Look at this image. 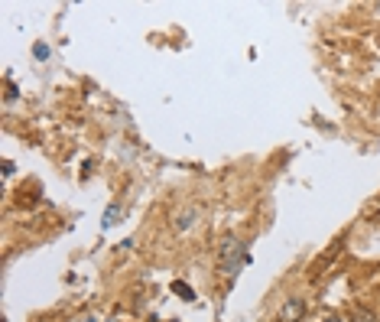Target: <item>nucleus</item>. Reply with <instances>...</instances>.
Instances as JSON below:
<instances>
[{"label":"nucleus","instance_id":"nucleus-7","mask_svg":"<svg viewBox=\"0 0 380 322\" xmlns=\"http://www.w3.org/2000/svg\"><path fill=\"white\" fill-rule=\"evenodd\" d=\"M33 55H36V59H46V55H49V46H46V43H36Z\"/></svg>","mask_w":380,"mask_h":322},{"label":"nucleus","instance_id":"nucleus-3","mask_svg":"<svg viewBox=\"0 0 380 322\" xmlns=\"http://www.w3.org/2000/svg\"><path fill=\"white\" fill-rule=\"evenodd\" d=\"M172 293H176V296H182V300H195V290H192L189 283H182V280H176V283H172Z\"/></svg>","mask_w":380,"mask_h":322},{"label":"nucleus","instance_id":"nucleus-8","mask_svg":"<svg viewBox=\"0 0 380 322\" xmlns=\"http://www.w3.org/2000/svg\"><path fill=\"white\" fill-rule=\"evenodd\" d=\"M322 322H341V319H338V316H325V319H322Z\"/></svg>","mask_w":380,"mask_h":322},{"label":"nucleus","instance_id":"nucleus-1","mask_svg":"<svg viewBox=\"0 0 380 322\" xmlns=\"http://www.w3.org/2000/svg\"><path fill=\"white\" fill-rule=\"evenodd\" d=\"M241 260H247V258H244L241 241H237V238H224V244H221V267L224 270L231 267V274H234V267H237Z\"/></svg>","mask_w":380,"mask_h":322},{"label":"nucleus","instance_id":"nucleus-2","mask_svg":"<svg viewBox=\"0 0 380 322\" xmlns=\"http://www.w3.org/2000/svg\"><path fill=\"white\" fill-rule=\"evenodd\" d=\"M302 312H306V303H302V300H286L283 312H280V319H283V322H296Z\"/></svg>","mask_w":380,"mask_h":322},{"label":"nucleus","instance_id":"nucleus-6","mask_svg":"<svg viewBox=\"0 0 380 322\" xmlns=\"http://www.w3.org/2000/svg\"><path fill=\"white\" fill-rule=\"evenodd\" d=\"M354 322H377V319H374L368 310H354Z\"/></svg>","mask_w":380,"mask_h":322},{"label":"nucleus","instance_id":"nucleus-4","mask_svg":"<svg viewBox=\"0 0 380 322\" xmlns=\"http://www.w3.org/2000/svg\"><path fill=\"white\" fill-rule=\"evenodd\" d=\"M117 222H120V205H111L105 215V228H114Z\"/></svg>","mask_w":380,"mask_h":322},{"label":"nucleus","instance_id":"nucleus-5","mask_svg":"<svg viewBox=\"0 0 380 322\" xmlns=\"http://www.w3.org/2000/svg\"><path fill=\"white\" fill-rule=\"evenodd\" d=\"M195 215H199V208H189V212H182L179 222H176V228H182V231H186V228L192 225V218H195Z\"/></svg>","mask_w":380,"mask_h":322}]
</instances>
